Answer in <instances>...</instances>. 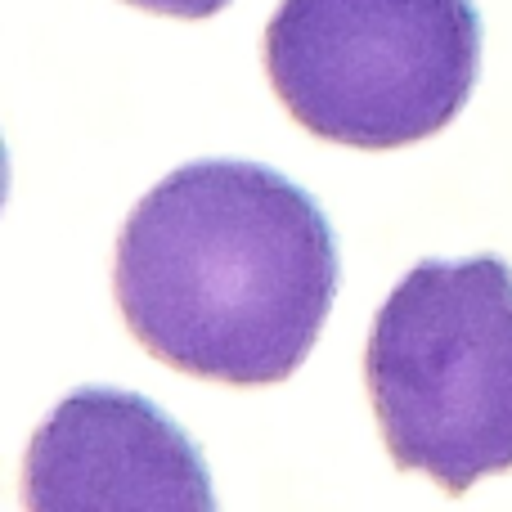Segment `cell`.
I'll list each match as a JSON object with an SVG mask.
<instances>
[{
	"label": "cell",
	"mask_w": 512,
	"mask_h": 512,
	"mask_svg": "<svg viewBox=\"0 0 512 512\" xmlns=\"http://www.w3.org/2000/svg\"><path fill=\"white\" fill-rule=\"evenodd\" d=\"M342 283L324 207L274 167L207 158L149 189L117 234L113 292L149 355L270 387L306 364Z\"/></svg>",
	"instance_id": "6da1fadb"
},
{
	"label": "cell",
	"mask_w": 512,
	"mask_h": 512,
	"mask_svg": "<svg viewBox=\"0 0 512 512\" xmlns=\"http://www.w3.org/2000/svg\"><path fill=\"white\" fill-rule=\"evenodd\" d=\"M364 378L396 468L450 495L512 468V265L418 261L373 315Z\"/></svg>",
	"instance_id": "7a4b0ae2"
},
{
	"label": "cell",
	"mask_w": 512,
	"mask_h": 512,
	"mask_svg": "<svg viewBox=\"0 0 512 512\" xmlns=\"http://www.w3.org/2000/svg\"><path fill=\"white\" fill-rule=\"evenodd\" d=\"M265 72L310 135L405 149L445 131L481 77L472 0H279Z\"/></svg>",
	"instance_id": "3957f363"
},
{
	"label": "cell",
	"mask_w": 512,
	"mask_h": 512,
	"mask_svg": "<svg viewBox=\"0 0 512 512\" xmlns=\"http://www.w3.org/2000/svg\"><path fill=\"white\" fill-rule=\"evenodd\" d=\"M32 512H212L216 490L189 432L149 396L81 387L36 427L23 468Z\"/></svg>",
	"instance_id": "277c9868"
},
{
	"label": "cell",
	"mask_w": 512,
	"mask_h": 512,
	"mask_svg": "<svg viewBox=\"0 0 512 512\" xmlns=\"http://www.w3.org/2000/svg\"><path fill=\"white\" fill-rule=\"evenodd\" d=\"M126 5L149 9V14H167V18H212L230 0H126Z\"/></svg>",
	"instance_id": "5b68a950"
}]
</instances>
